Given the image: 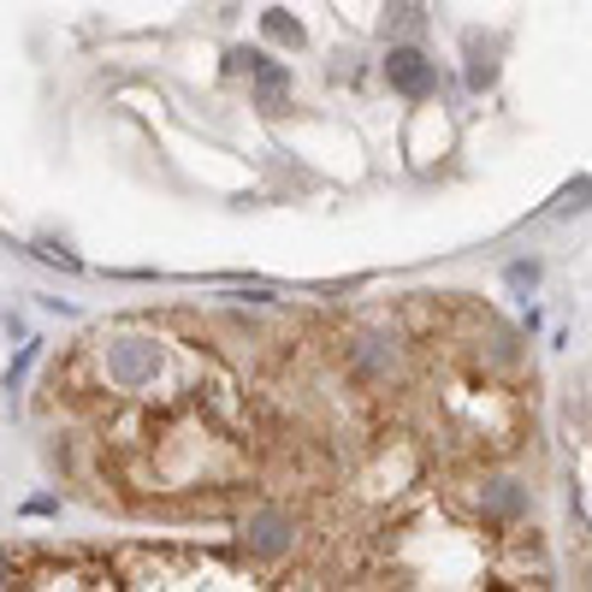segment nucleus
Wrapping results in <instances>:
<instances>
[{
  "mask_svg": "<svg viewBox=\"0 0 592 592\" xmlns=\"http://www.w3.org/2000/svg\"><path fill=\"white\" fill-rule=\"evenodd\" d=\"M244 546H249L255 563H279V557L297 546V516H291V509H255Z\"/></svg>",
  "mask_w": 592,
  "mask_h": 592,
  "instance_id": "nucleus-2",
  "label": "nucleus"
},
{
  "mask_svg": "<svg viewBox=\"0 0 592 592\" xmlns=\"http://www.w3.org/2000/svg\"><path fill=\"white\" fill-rule=\"evenodd\" d=\"M249 77H255V101H261L267 114H279V107H284V89H291V72L273 66V60H261Z\"/></svg>",
  "mask_w": 592,
  "mask_h": 592,
  "instance_id": "nucleus-5",
  "label": "nucleus"
},
{
  "mask_svg": "<svg viewBox=\"0 0 592 592\" xmlns=\"http://www.w3.org/2000/svg\"><path fill=\"white\" fill-rule=\"evenodd\" d=\"M386 77H391V89H397V95H409V101H421V95H433V89H439L433 60H427L421 47H409V42H397L391 54H386Z\"/></svg>",
  "mask_w": 592,
  "mask_h": 592,
  "instance_id": "nucleus-3",
  "label": "nucleus"
},
{
  "mask_svg": "<svg viewBox=\"0 0 592 592\" xmlns=\"http://www.w3.org/2000/svg\"><path fill=\"white\" fill-rule=\"evenodd\" d=\"M7 574H12V551H0V586H7Z\"/></svg>",
  "mask_w": 592,
  "mask_h": 592,
  "instance_id": "nucleus-11",
  "label": "nucleus"
},
{
  "mask_svg": "<svg viewBox=\"0 0 592 592\" xmlns=\"http://www.w3.org/2000/svg\"><path fill=\"white\" fill-rule=\"evenodd\" d=\"M592 202V179H574L557 190V202H551V214H574V207H586Z\"/></svg>",
  "mask_w": 592,
  "mask_h": 592,
  "instance_id": "nucleus-9",
  "label": "nucleus"
},
{
  "mask_svg": "<svg viewBox=\"0 0 592 592\" xmlns=\"http://www.w3.org/2000/svg\"><path fill=\"white\" fill-rule=\"evenodd\" d=\"M509 284H516V291H527V284H539V267H534V261H516V267H509Z\"/></svg>",
  "mask_w": 592,
  "mask_h": 592,
  "instance_id": "nucleus-10",
  "label": "nucleus"
},
{
  "mask_svg": "<svg viewBox=\"0 0 592 592\" xmlns=\"http://www.w3.org/2000/svg\"><path fill=\"white\" fill-rule=\"evenodd\" d=\"M356 362L374 367V374H391V367H397V349H391V338H379V332H374V338L356 344Z\"/></svg>",
  "mask_w": 592,
  "mask_h": 592,
  "instance_id": "nucleus-8",
  "label": "nucleus"
},
{
  "mask_svg": "<svg viewBox=\"0 0 592 592\" xmlns=\"http://www.w3.org/2000/svg\"><path fill=\"white\" fill-rule=\"evenodd\" d=\"M101 374L114 391H149L160 379V344L154 338H114L101 349Z\"/></svg>",
  "mask_w": 592,
  "mask_h": 592,
  "instance_id": "nucleus-1",
  "label": "nucleus"
},
{
  "mask_svg": "<svg viewBox=\"0 0 592 592\" xmlns=\"http://www.w3.org/2000/svg\"><path fill=\"white\" fill-rule=\"evenodd\" d=\"M480 509H486L492 521H516L521 509H527V498H521V486H516V480H492V486H486V498H480Z\"/></svg>",
  "mask_w": 592,
  "mask_h": 592,
  "instance_id": "nucleus-6",
  "label": "nucleus"
},
{
  "mask_svg": "<svg viewBox=\"0 0 592 592\" xmlns=\"http://www.w3.org/2000/svg\"><path fill=\"white\" fill-rule=\"evenodd\" d=\"M498 84V36H469V89Z\"/></svg>",
  "mask_w": 592,
  "mask_h": 592,
  "instance_id": "nucleus-4",
  "label": "nucleus"
},
{
  "mask_svg": "<svg viewBox=\"0 0 592 592\" xmlns=\"http://www.w3.org/2000/svg\"><path fill=\"white\" fill-rule=\"evenodd\" d=\"M261 30H267V42H279V47H302V24H297L284 7L261 12Z\"/></svg>",
  "mask_w": 592,
  "mask_h": 592,
  "instance_id": "nucleus-7",
  "label": "nucleus"
}]
</instances>
